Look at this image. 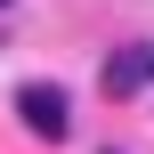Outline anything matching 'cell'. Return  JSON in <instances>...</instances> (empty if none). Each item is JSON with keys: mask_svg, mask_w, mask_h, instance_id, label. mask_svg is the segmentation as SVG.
Segmentation results:
<instances>
[{"mask_svg": "<svg viewBox=\"0 0 154 154\" xmlns=\"http://www.w3.org/2000/svg\"><path fill=\"white\" fill-rule=\"evenodd\" d=\"M16 122H24L32 138H49V146H65V138H73V97H65L57 81H24V89H16Z\"/></svg>", "mask_w": 154, "mask_h": 154, "instance_id": "6da1fadb", "label": "cell"}, {"mask_svg": "<svg viewBox=\"0 0 154 154\" xmlns=\"http://www.w3.org/2000/svg\"><path fill=\"white\" fill-rule=\"evenodd\" d=\"M154 73H146V41H138V49H114V57H106V73H97V89H106V97H130V89H146Z\"/></svg>", "mask_w": 154, "mask_h": 154, "instance_id": "7a4b0ae2", "label": "cell"}, {"mask_svg": "<svg viewBox=\"0 0 154 154\" xmlns=\"http://www.w3.org/2000/svg\"><path fill=\"white\" fill-rule=\"evenodd\" d=\"M146 73H154V41H146Z\"/></svg>", "mask_w": 154, "mask_h": 154, "instance_id": "3957f363", "label": "cell"}, {"mask_svg": "<svg viewBox=\"0 0 154 154\" xmlns=\"http://www.w3.org/2000/svg\"><path fill=\"white\" fill-rule=\"evenodd\" d=\"M0 8H8V0H0Z\"/></svg>", "mask_w": 154, "mask_h": 154, "instance_id": "277c9868", "label": "cell"}, {"mask_svg": "<svg viewBox=\"0 0 154 154\" xmlns=\"http://www.w3.org/2000/svg\"><path fill=\"white\" fill-rule=\"evenodd\" d=\"M106 154H114V146H106Z\"/></svg>", "mask_w": 154, "mask_h": 154, "instance_id": "5b68a950", "label": "cell"}]
</instances>
